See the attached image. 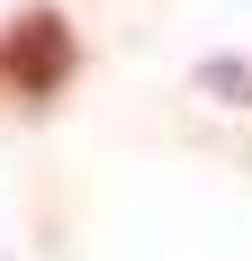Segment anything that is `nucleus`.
I'll list each match as a JSON object with an SVG mask.
<instances>
[{"mask_svg":"<svg viewBox=\"0 0 252 261\" xmlns=\"http://www.w3.org/2000/svg\"><path fill=\"white\" fill-rule=\"evenodd\" d=\"M72 72H81V45H72V27H63V9H27L9 27V45H0V81L18 99H54Z\"/></svg>","mask_w":252,"mask_h":261,"instance_id":"obj_1","label":"nucleus"}]
</instances>
